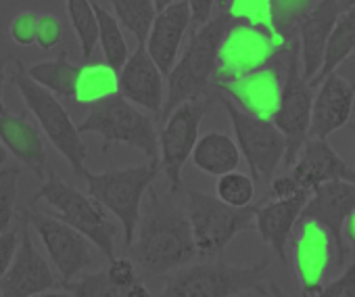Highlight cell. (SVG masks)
<instances>
[{
    "label": "cell",
    "instance_id": "obj_8",
    "mask_svg": "<svg viewBox=\"0 0 355 297\" xmlns=\"http://www.w3.org/2000/svg\"><path fill=\"white\" fill-rule=\"evenodd\" d=\"M187 216L191 222L197 253L216 257L230 245V241L239 232L253 228V205L234 207L214 195L199 193L195 189H187Z\"/></svg>",
    "mask_w": 355,
    "mask_h": 297
},
{
    "label": "cell",
    "instance_id": "obj_20",
    "mask_svg": "<svg viewBox=\"0 0 355 297\" xmlns=\"http://www.w3.org/2000/svg\"><path fill=\"white\" fill-rule=\"evenodd\" d=\"M318 86L320 92L311 103L307 138H328L332 132H336L349 121L353 111L355 92L334 71L328 74Z\"/></svg>",
    "mask_w": 355,
    "mask_h": 297
},
{
    "label": "cell",
    "instance_id": "obj_5",
    "mask_svg": "<svg viewBox=\"0 0 355 297\" xmlns=\"http://www.w3.org/2000/svg\"><path fill=\"white\" fill-rule=\"evenodd\" d=\"M78 130L80 134H98L103 138V151L121 142L138 148L148 160H159V134L155 121L119 92L92 103L90 113Z\"/></svg>",
    "mask_w": 355,
    "mask_h": 297
},
{
    "label": "cell",
    "instance_id": "obj_1",
    "mask_svg": "<svg viewBox=\"0 0 355 297\" xmlns=\"http://www.w3.org/2000/svg\"><path fill=\"white\" fill-rule=\"evenodd\" d=\"M130 260L142 274H167L187 266L195 255V239L187 212L171 197L146 191Z\"/></svg>",
    "mask_w": 355,
    "mask_h": 297
},
{
    "label": "cell",
    "instance_id": "obj_12",
    "mask_svg": "<svg viewBox=\"0 0 355 297\" xmlns=\"http://www.w3.org/2000/svg\"><path fill=\"white\" fill-rule=\"evenodd\" d=\"M311 86L301 76L299 67V42H295V49L288 53V67L286 78L282 82L280 101L272 115V121L282 132L286 140V151H284V164L286 168L293 166L297 160L303 142L307 140L309 130V117H311Z\"/></svg>",
    "mask_w": 355,
    "mask_h": 297
},
{
    "label": "cell",
    "instance_id": "obj_41",
    "mask_svg": "<svg viewBox=\"0 0 355 297\" xmlns=\"http://www.w3.org/2000/svg\"><path fill=\"white\" fill-rule=\"evenodd\" d=\"M17 245H19V230H5L0 232V276H3L13 257H15V251H17Z\"/></svg>",
    "mask_w": 355,
    "mask_h": 297
},
{
    "label": "cell",
    "instance_id": "obj_2",
    "mask_svg": "<svg viewBox=\"0 0 355 297\" xmlns=\"http://www.w3.org/2000/svg\"><path fill=\"white\" fill-rule=\"evenodd\" d=\"M230 24H232L230 13L220 11V15H216L207 24L197 26L187 53L182 55L180 61L173 63V67L165 76L169 82V92L163 99V107L159 113L161 121H165L167 115L180 103L207 92L216 74L218 49Z\"/></svg>",
    "mask_w": 355,
    "mask_h": 297
},
{
    "label": "cell",
    "instance_id": "obj_17",
    "mask_svg": "<svg viewBox=\"0 0 355 297\" xmlns=\"http://www.w3.org/2000/svg\"><path fill=\"white\" fill-rule=\"evenodd\" d=\"M191 22L193 17H191V7L187 0L171 3L169 7L159 11V15H155L144 49L163 76H167L169 69L173 67L178 59V51H180L182 38Z\"/></svg>",
    "mask_w": 355,
    "mask_h": 297
},
{
    "label": "cell",
    "instance_id": "obj_39",
    "mask_svg": "<svg viewBox=\"0 0 355 297\" xmlns=\"http://www.w3.org/2000/svg\"><path fill=\"white\" fill-rule=\"evenodd\" d=\"M38 15L32 11L19 13L13 24H11V38L19 44V46H30L36 42V28H38Z\"/></svg>",
    "mask_w": 355,
    "mask_h": 297
},
{
    "label": "cell",
    "instance_id": "obj_27",
    "mask_svg": "<svg viewBox=\"0 0 355 297\" xmlns=\"http://www.w3.org/2000/svg\"><path fill=\"white\" fill-rule=\"evenodd\" d=\"M26 71L34 82H38L40 86H44L53 94L76 96V88H78L82 67L69 63L67 55L63 53L61 57H57L53 61H42V63L32 65V67H26Z\"/></svg>",
    "mask_w": 355,
    "mask_h": 297
},
{
    "label": "cell",
    "instance_id": "obj_14",
    "mask_svg": "<svg viewBox=\"0 0 355 297\" xmlns=\"http://www.w3.org/2000/svg\"><path fill=\"white\" fill-rule=\"evenodd\" d=\"M19 245L15 251V257L9 266V270L0 276V295H42L46 291H55L61 287L59 274L53 272L44 255L36 249L32 235H30V222L21 216L19 226Z\"/></svg>",
    "mask_w": 355,
    "mask_h": 297
},
{
    "label": "cell",
    "instance_id": "obj_16",
    "mask_svg": "<svg viewBox=\"0 0 355 297\" xmlns=\"http://www.w3.org/2000/svg\"><path fill=\"white\" fill-rule=\"evenodd\" d=\"M286 176L299 191H313L328 180L355 183V168L334 151L326 138H307Z\"/></svg>",
    "mask_w": 355,
    "mask_h": 297
},
{
    "label": "cell",
    "instance_id": "obj_13",
    "mask_svg": "<svg viewBox=\"0 0 355 297\" xmlns=\"http://www.w3.org/2000/svg\"><path fill=\"white\" fill-rule=\"evenodd\" d=\"M278 51L276 36L257 24H230L220 49H218V63H216V82L241 78L263 67L272 55Z\"/></svg>",
    "mask_w": 355,
    "mask_h": 297
},
{
    "label": "cell",
    "instance_id": "obj_35",
    "mask_svg": "<svg viewBox=\"0 0 355 297\" xmlns=\"http://www.w3.org/2000/svg\"><path fill=\"white\" fill-rule=\"evenodd\" d=\"M59 289L67 295H119L117 289L109 282L105 272H94V274H80L78 278L63 282Z\"/></svg>",
    "mask_w": 355,
    "mask_h": 297
},
{
    "label": "cell",
    "instance_id": "obj_48",
    "mask_svg": "<svg viewBox=\"0 0 355 297\" xmlns=\"http://www.w3.org/2000/svg\"><path fill=\"white\" fill-rule=\"evenodd\" d=\"M216 5L220 7V11H226L228 5H230V0H216Z\"/></svg>",
    "mask_w": 355,
    "mask_h": 297
},
{
    "label": "cell",
    "instance_id": "obj_33",
    "mask_svg": "<svg viewBox=\"0 0 355 297\" xmlns=\"http://www.w3.org/2000/svg\"><path fill=\"white\" fill-rule=\"evenodd\" d=\"M216 193H218L216 197L222 199L224 203L234 207H245L251 205V201L255 199V180L247 174L232 170L218 176Z\"/></svg>",
    "mask_w": 355,
    "mask_h": 297
},
{
    "label": "cell",
    "instance_id": "obj_19",
    "mask_svg": "<svg viewBox=\"0 0 355 297\" xmlns=\"http://www.w3.org/2000/svg\"><path fill=\"white\" fill-rule=\"evenodd\" d=\"M119 71L121 74L117 78V92L134 105H140L159 115L163 107V74L159 71L146 49L138 46L136 53L125 59Z\"/></svg>",
    "mask_w": 355,
    "mask_h": 297
},
{
    "label": "cell",
    "instance_id": "obj_25",
    "mask_svg": "<svg viewBox=\"0 0 355 297\" xmlns=\"http://www.w3.org/2000/svg\"><path fill=\"white\" fill-rule=\"evenodd\" d=\"M191 158L199 170L211 176L232 172L241 164L239 144L224 132H207L205 136L197 138Z\"/></svg>",
    "mask_w": 355,
    "mask_h": 297
},
{
    "label": "cell",
    "instance_id": "obj_47",
    "mask_svg": "<svg viewBox=\"0 0 355 297\" xmlns=\"http://www.w3.org/2000/svg\"><path fill=\"white\" fill-rule=\"evenodd\" d=\"M5 162H7V151H5V144L0 142V168L5 166Z\"/></svg>",
    "mask_w": 355,
    "mask_h": 297
},
{
    "label": "cell",
    "instance_id": "obj_15",
    "mask_svg": "<svg viewBox=\"0 0 355 297\" xmlns=\"http://www.w3.org/2000/svg\"><path fill=\"white\" fill-rule=\"evenodd\" d=\"M353 210H355V183L328 180V183L318 185L311 191V197L307 199V203L299 216V222L313 220L322 228H326V232L332 237V243L336 245L338 262L343 264L345 253H347L345 241H343L345 239L343 226Z\"/></svg>",
    "mask_w": 355,
    "mask_h": 297
},
{
    "label": "cell",
    "instance_id": "obj_21",
    "mask_svg": "<svg viewBox=\"0 0 355 297\" xmlns=\"http://www.w3.org/2000/svg\"><path fill=\"white\" fill-rule=\"evenodd\" d=\"M309 197L311 191H299L295 195L278 197L261 207H255L253 226L257 228L261 241L268 243L282 262H286V243Z\"/></svg>",
    "mask_w": 355,
    "mask_h": 297
},
{
    "label": "cell",
    "instance_id": "obj_38",
    "mask_svg": "<svg viewBox=\"0 0 355 297\" xmlns=\"http://www.w3.org/2000/svg\"><path fill=\"white\" fill-rule=\"evenodd\" d=\"M63 38V24L55 15H42L36 28V44L42 51H51Z\"/></svg>",
    "mask_w": 355,
    "mask_h": 297
},
{
    "label": "cell",
    "instance_id": "obj_7",
    "mask_svg": "<svg viewBox=\"0 0 355 297\" xmlns=\"http://www.w3.org/2000/svg\"><path fill=\"white\" fill-rule=\"evenodd\" d=\"M46 201L57 210V218L80 230L84 237H88L107 260L115 257V237L117 228L109 222V218L103 214V207L96 199L90 195H84L76 187H69L63 183L55 172H51L44 180V185L36 191L32 203Z\"/></svg>",
    "mask_w": 355,
    "mask_h": 297
},
{
    "label": "cell",
    "instance_id": "obj_22",
    "mask_svg": "<svg viewBox=\"0 0 355 297\" xmlns=\"http://www.w3.org/2000/svg\"><path fill=\"white\" fill-rule=\"evenodd\" d=\"M303 226L295 241V266L301 287L307 295H318L330 264L332 237L313 220H301Z\"/></svg>",
    "mask_w": 355,
    "mask_h": 297
},
{
    "label": "cell",
    "instance_id": "obj_24",
    "mask_svg": "<svg viewBox=\"0 0 355 297\" xmlns=\"http://www.w3.org/2000/svg\"><path fill=\"white\" fill-rule=\"evenodd\" d=\"M0 142L38 178L46 176V148L28 113H0Z\"/></svg>",
    "mask_w": 355,
    "mask_h": 297
},
{
    "label": "cell",
    "instance_id": "obj_36",
    "mask_svg": "<svg viewBox=\"0 0 355 297\" xmlns=\"http://www.w3.org/2000/svg\"><path fill=\"white\" fill-rule=\"evenodd\" d=\"M232 19H245L249 24H270V0H230L226 9Z\"/></svg>",
    "mask_w": 355,
    "mask_h": 297
},
{
    "label": "cell",
    "instance_id": "obj_23",
    "mask_svg": "<svg viewBox=\"0 0 355 297\" xmlns=\"http://www.w3.org/2000/svg\"><path fill=\"white\" fill-rule=\"evenodd\" d=\"M338 15H340L338 0H320V3L305 15V19L299 24V30H297L299 32V61H301V76L307 82L322 67L324 49Z\"/></svg>",
    "mask_w": 355,
    "mask_h": 297
},
{
    "label": "cell",
    "instance_id": "obj_43",
    "mask_svg": "<svg viewBox=\"0 0 355 297\" xmlns=\"http://www.w3.org/2000/svg\"><path fill=\"white\" fill-rule=\"evenodd\" d=\"M334 74H336L338 78H343V80L353 88V92H355V49L336 65Z\"/></svg>",
    "mask_w": 355,
    "mask_h": 297
},
{
    "label": "cell",
    "instance_id": "obj_32",
    "mask_svg": "<svg viewBox=\"0 0 355 297\" xmlns=\"http://www.w3.org/2000/svg\"><path fill=\"white\" fill-rule=\"evenodd\" d=\"M65 5H67L69 22L80 40L82 57L88 59L98 42V26H96L94 7L90 0H65Z\"/></svg>",
    "mask_w": 355,
    "mask_h": 297
},
{
    "label": "cell",
    "instance_id": "obj_9",
    "mask_svg": "<svg viewBox=\"0 0 355 297\" xmlns=\"http://www.w3.org/2000/svg\"><path fill=\"white\" fill-rule=\"evenodd\" d=\"M218 99L224 105L226 113L230 115L239 151L247 160L251 178L255 183L272 180L286 151V140L282 132L276 128L272 119L251 115L241 107H236L234 101L228 99L224 92H218Z\"/></svg>",
    "mask_w": 355,
    "mask_h": 297
},
{
    "label": "cell",
    "instance_id": "obj_42",
    "mask_svg": "<svg viewBox=\"0 0 355 297\" xmlns=\"http://www.w3.org/2000/svg\"><path fill=\"white\" fill-rule=\"evenodd\" d=\"M191 7V17L197 26H203L211 19L214 9H216V0H187Z\"/></svg>",
    "mask_w": 355,
    "mask_h": 297
},
{
    "label": "cell",
    "instance_id": "obj_4",
    "mask_svg": "<svg viewBox=\"0 0 355 297\" xmlns=\"http://www.w3.org/2000/svg\"><path fill=\"white\" fill-rule=\"evenodd\" d=\"M159 172V160H148L146 164L123 170L90 172L86 168V172L82 174L88 185V195L96 199L103 207L113 212L119 220L125 245H130L134 239L140 220L142 199Z\"/></svg>",
    "mask_w": 355,
    "mask_h": 297
},
{
    "label": "cell",
    "instance_id": "obj_46",
    "mask_svg": "<svg viewBox=\"0 0 355 297\" xmlns=\"http://www.w3.org/2000/svg\"><path fill=\"white\" fill-rule=\"evenodd\" d=\"M173 3V0H153V5H155V11L159 13V11H163L165 7H169Z\"/></svg>",
    "mask_w": 355,
    "mask_h": 297
},
{
    "label": "cell",
    "instance_id": "obj_34",
    "mask_svg": "<svg viewBox=\"0 0 355 297\" xmlns=\"http://www.w3.org/2000/svg\"><path fill=\"white\" fill-rule=\"evenodd\" d=\"M19 168H0V232H5L15 214H17V199H19Z\"/></svg>",
    "mask_w": 355,
    "mask_h": 297
},
{
    "label": "cell",
    "instance_id": "obj_6",
    "mask_svg": "<svg viewBox=\"0 0 355 297\" xmlns=\"http://www.w3.org/2000/svg\"><path fill=\"white\" fill-rule=\"evenodd\" d=\"M13 82H15L17 90L21 92L28 109L34 113V117L46 132L49 140L65 158L69 168L78 176H82L86 172L88 146L82 140V134H80L78 126L73 124V119L69 117V113L65 111V107L57 101V96L51 90H46L44 86H40L38 82H34L28 76L26 65L21 61H17Z\"/></svg>",
    "mask_w": 355,
    "mask_h": 297
},
{
    "label": "cell",
    "instance_id": "obj_30",
    "mask_svg": "<svg viewBox=\"0 0 355 297\" xmlns=\"http://www.w3.org/2000/svg\"><path fill=\"white\" fill-rule=\"evenodd\" d=\"M111 5L119 24L136 36L138 46H144L148 30L157 15L153 0H111Z\"/></svg>",
    "mask_w": 355,
    "mask_h": 297
},
{
    "label": "cell",
    "instance_id": "obj_40",
    "mask_svg": "<svg viewBox=\"0 0 355 297\" xmlns=\"http://www.w3.org/2000/svg\"><path fill=\"white\" fill-rule=\"evenodd\" d=\"M322 297H355V257L349 264V268L345 270V274H340L336 280L322 285L320 293Z\"/></svg>",
    "mask_w": 355,
    "mask_h": 297
},
{
    "label": "cell",
    "instance_id": "obj_28",
    "mask_svg": "<svg viewBox=\"0 0 355 297\" xmlns=\"http://www.w3.org/2000/svg\"><path fill=\"white\" fill-rule=\"evenodd\" d=\"M94 15H96V26H98V42L103 44V53L107 59V65L119 71L130 57L128 44L123 40V34L119 30V22L111 17L98 3H92Z\"/></svg>",
    "mask_w": 355,
    "mask_h": 297
},
{
    "label": "cell",
    "instance_id": "obj_26",
    "mask_svg": "<svg viewBox=\"0 0 355 297\" xmlns=\"http://www.w3.org/2000/svg\"><path fill=\"white\" fill-rule=\"evenodd\" d=\"M355 49V3L340 11V15L334 22V28L328 36L326 49H324V61L320 71L309 80V86H318L328 74L336 69V65Z\"/></svg>",
    "mask_w": 355,
    "mask_h": 297
},
{
    "label": "cell",
    "instance_id": "obj_11",
    "mask_svg": "<svg viewBox=\"0 0 355 297\" xmlns=\"http://www.w3.org/2000/svg\"><path fill=\"white\" fill-rule=\"evenodd\" d=\"M21 216L30 222V226H34L36 235L44 243L49 257L61 278V285L78 278L92 266V241L80 230H76L57 216H46L34 212L32 207L24 210Z\"/></svg>",
    "mask_w": 355,
    "mask_h": 297
},
{
    "label": "cell",
    "instance_id": "obj_29",
    "mask_svg": "<svg viewBox=\"0 0 355 297\" xmlns=\"http://www.w3.org/2000/svg\"><path fill=\"white\" fill-rule=\"evenodd\" d=\"M117 92V71L109 65H88L82 67L76 99L84 105H92Z\"/></svg>",
    "mask_w": 355,
    "mask_h": 297
},
{
    "label": "cell",
    "instance_id": "obj_45",
    "mask_svg": "<svg viewBox=\"0 0 355 297\" xmlns=\"http://www.w3.org/2000/svg\"><path fill=\"white\" fill-rule=\"evenodd\" d=\"M3 84H5V74H3V69H0V113H5V96H3L5 88H3Z\"/></svg>",
    "mask_w": 355,
    "mask_h": 297
},
{
    "label": "cell",
    "instance_id": "obj_3",
    "mask_svg": "<svg viewBox=\"0 0 355 297\" xmlns=\"http://www.w3.org/2000/svg\"><path fill=\"white\" fill-rule=\"evenodd\" d=\"M165 295L189 297H226V295H274L276 287L266 276V262L253 268H241L226 262H205L182 266L167 272Z\"/></svg>",
    "mask_w": 355,
    "mask_h": 297
},
{
    "label": "cell",
    "instance_id": "obj_18",
    "mask_svg": "<svg viewBox=\"0 0 355 297\" xmlns=\"http://www.w3.org/2000/svg\"><path fill=\"white\" fill-rule=\"evenodd\" d=\"M216 88L220 92H224L228 99L236 101L243 111L257 115V117L272 119V115L278 107V101H280L282 82L274 69L259 67L241 78L216 82Z\"/></svg>",
    "mask_w": 355,
    "mask_h": 297
},
{
    "label": "cell",
    "instance_id": "obj_10",
    "mask_svg": "<svg viewBox=\"0 0 355 297\" xmlns=\"http://www.w3.org/2000/svg\"><path fill=\"white\" fill-rule=\"evenodd\" d=\"M211 103L214 96L205 92L180 103L165 119V126L159 134V168L165 174L171 191L182 187V168L193 153L199 138V126Z\"/></svg>",
    "mask_w": 355,
    "mask_h": 297
},
{
    "label": "cell",
    "instance_id": "obj_44",
    "mask_svg": "<svg viewBox=\"0 0 355 297\" xmlns=\"http://www.w3.org/2000/svg\"><path fill=\"white\" fill-rule=\"evenodd\" d=\"M343 235H347V239L351 241V245L355 247V210L349 214V218L345 220V226H343Z\"/></svg>",
    "mask_w": 355,
    "mask_h": 297
},
{
    "label": "cell",
    "instance_id": "obj_31",
    "mask_svg": "<svg viewBox=\"0 0 355 297\" xmlns=\"http://www.w3.org/2000/svg\"><path fill=\"white\" fill-rule=\"evenodd\" d=\"M315 0H270V24L280 40H291Z\"/></svg>",
    "mask_w": 355,
    "mask_h": 297
},
{
    "label": "cell",
    "instance_id": "obj_37",
    "mask_svg": "<svg viewBox=\"0 0 355 297\" xmlns=\"http://www.w3.org/2000/svg\"><path fill=\"white\" fill-rule=\"evenodd\" d=\"M107 278L109 282L117 289L119 295H130L132 287L136 285L138 280V274H136V266L130 257H111L109 260V268H107Z\"/></svg>",
    "mask_w": 355,
    "mask_h": 297
}]
</instances>
